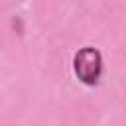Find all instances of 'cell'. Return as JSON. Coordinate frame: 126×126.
I'll use <instances>...</instances> for the list:
<instances>
[{"label": "cell", "mask_w": 126, "mask_h": 126, "mask_svg": "<svg viewBox=\"0 0 126 126\" xmlns=\"http://www.w3.org/2000/svg\"><path fill=\"white\" fill-rule=\"evenodd\" d=\"M73 73L75 77L87 85V87H94L100 81L102 75V55L96 47H81L75 57H73Z\"/></svg>", "instance_id": "1"}]
</instances>
